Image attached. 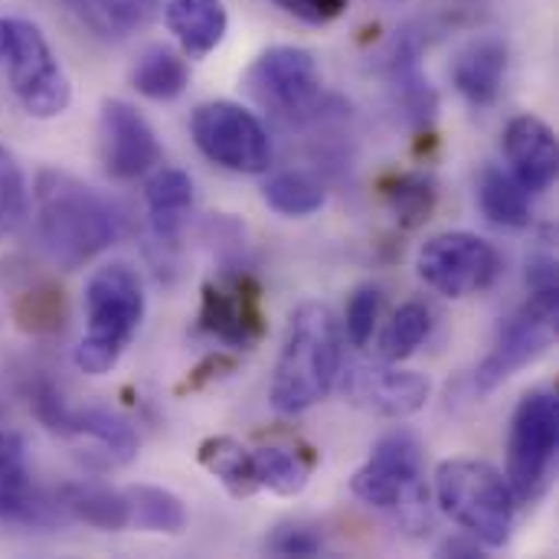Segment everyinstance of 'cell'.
<instances>
[{"label":"cell","instance_id":"cell-31","mask_svg":"<svg viewBox=\"0 0 559 559\" xmlns=\"http://www.w3.org/2000/svg\"><path fill=\"white\" fill-rule=\"evenodd\" d=\"M429 334H432V311L423 301H406V305H400L390 328L383 331L380 357L386 364H403L426 344Z\"/></svg>","mask_w":559,"mask_h":559},{"label":"cell","instance_id":"cell-26","mask_svg":"<svg viewBox=\"0 0 559 559\" xmlns=\"http://www.w3.org/2000/svg\"><path fill=\"white\" fill-rule=\"evenodd\" d=\"M478 206L501 229H527L534 219L527 190L495 164H485L478 174Z\"/></svg>","mask_w":559,"mask_h":559},{"label":"cell","instance_id":"cell-13","mask_svg":"<svg viewBox=\"0 0 559 559\" xmlns=\"http://www.w3.org/2000/svg\"><path fill=\"white\" fill-rule=\"evenodd\" d=\"M98 160L108 177L134 180L160 164V144L147 118L121 102L105 98L98 111Z\"/></svg>","mask_w":559,"mask_h":559},{"label":"cell","instance_id":"cell-33","mask_svg":"<svg viewBox=\"0 0 559 559\" xmlns=\"http://www.w3.org/2000/svg\"><path fill=\"white\" fill-rule=\"evenodd\" d=\"M26 216V180L7 147H0V236L13 233Z\"/></svg>","mask_w":559,"mask_h":559},{"label":"cell","instance_id":"cell-3","mask_svg":"<svg viewBox=\"0 0 559 559\" xmlns=\"http://www.w3.org/2000/svg\"><path fill=\"white\" fill-rule=\"evenodd\" d=\"M85 334L75 347V367L105 377L118 367L144 321V285L128 262H108L85 282Z\"/></svg>","mask_w":559,"mask_h":559},{"label":"cell","instance_id":"cell-18","mask_svg":"<svg viewBox=\"0 0 559 559\" xmlns=\"http://www.w3.org/2000/svg\"><path fill=\"white\" fill-rule=\"evenodd\" d=\"M164 20L190 59L210 56L229 29L223 0H164Z\"/></svg>","mask_w":559,"mask_h":559},{"label":"cell","instance_id":"cell-4","mask_svg":"<svg viewBox=\"0 0 559 559\" xmlns=\"http://www.w3.org/2000/svg\"><path fill=\"white\" fill-rule=\"evenodd\" d=\"M436 501L481 547H508L518 501L508 478L495 465L478 459L442 462L436 468Z\"/></svg>","mask_w":559,"mask_h":559},{"label":"cell","instance_id":"cell-20","mask_svg":"<svg viewBox=\"0 0 559 559\" xmlns=\"http://www.w3.org/2000/svg\"><path fill=\"white\" fill-rule=\"evenodd\" d=\"M62 3L98 39H115V43L147 29L164 10V0H62Z\"/></svg>","mask_w":559,"mask_h":559},{"label":"cell","instance_id":"cell-15","mask_svg":"<svg viewBox=\"0 0 559 559\" xmlns=\"http://www.w3.org/2000/svg\"><path fill=\"white\" fill-rule=\"evenodd\" d=\"M504 157L514 180L527 193H544L554 187L559 170V151L554 128L537 115H518L504 128Z\"/></svg>","mask_w":559,"mask_h":559},{"label":"cell","instance_id":"cell-8","mask_svg":"<svg viewBox=\"0 0 559 559\" xmlns=\"http://www.w3.org/2000/svg\"><path fill=\"white\" fill-rule=\"evenodd\" d=\"M559 452V400L550 390L527 393L511 419L508 485L518 504H534L547 491Z\"/></svg>","mask_w":559,"mask_h":559},{"label":"cell","instance_id":"cell-37","mask_svg":"<svg viewBox=\"0 0 559 559\" xmlns=\"http://www.w3.org/2000/svg\"><path fill=\"white\" fill-rule=\"evenodd\" d=\"M439 554L442 557H481V544L472 537V540H462V537H452V540H445L442 547H439Z\"/></svg>","mask_w":559,"mask_h":559},{"label":"cell","instance_id":"cell-30","mask_svg":"<svg viewBox=\"0 0 559 559\" xmlns=\"http://www.w3.org/2000/svg\"><path fill=\"white\" fill-rule=\"evenodd\" d=\"M262 200L282 213V216H292V219H301V216H311L324 206V187L311 177V174H301V170H285V174H275L269 177V183L262 187Z\"/></svg>","mask_w":559,"mask_h":559},{"label":"cell","instance_id":"cell-2","mask_svg":"<svg viewBox=\"0 0 559 559\" xmlns=\"http://www.w3.org/2000/svg\"><path fill=\"white\" fill-rule=\"evenodd\" d=\"M344 367V331L334 311L321 301H305L292 311L272 377V406L298 416L318 406L337 383Z\"/></svg>","mask_w":559,"mask_h":559},{"label":"cell","instance_id":"cell-5","mask_svg":"<svg viewBox=\"0 0 559 559\" xmlns=\"http://www.w3.org/2000/svg\"><path fill=\"white\" fill-rule=\"evenodd\" d=\"M350 491L377 511L400 514L413 534L432 524L429 491L423 481V445L406 429H396L373 445L370 459L350 478Z\"/></svg>","mask_w":559,"mask_h":559},{"label":"cell","instance_id":"cell-10","mask_svg":"<svg viewBox=\"0 0 559 559\" xmlns=\"http://www.w3.org/2000/svg\"><path fill=\"white\" fill-rule=\"evenodd\" d=\"M197 147L233 174H265L272 164V138L265 124L236 102H206L190 118Z\"/></svg>","mask_w":559,"mask_h":559},{"label":"cell","instance_id":"cell-35","mask_svg":"<svg viewBox=\"0 0 559 559\" xmlns=\"http://www.w3.org/2000/svg\"><path fill=\"white\" fill-rule=\"evenodd\" d=\"M233 370H236V360H233V357H226V354H210L206 360H200V364L187 373V380L177 386V393H180V396L200 393V390H206L213 380H219V377H226V373H233Z\"/></svg>","mask_w":559,"mask_h":559},{"label":"cell","instance_id":"cell-22","mask_svg":"<svg viewBox=\"0 0 559 559\" xmlns=\"http://www.w3.org/2000/svg\"><path fill=\"white\" fill-rule=\"evenodd\" d=\"M62 439H85L105 452L111 465H128L138 455V432L111 409H72Z\"/></svg>","mask_w":559,"mask_h":559},{"label":"cell","instance_id":"cell-36","mask_svg":"<svg viewBox=\"0 0 559 559\" xmlns=\"http://www.w3.org/2000/svg\"><path fill=\"white\" fill-rule=\"evenodd\" d=\"M275 3L282 10H288L292 16H298L305 23H314V26L331 23L347 10V0H275Z\"/></svg>","mask_w":559,"mask_h":559},{"label":"cell","instance_id":"cell-9","mask_svg":"<svg viewBox=\"0 0 559 559\" xmlns=\"http://www.w3.org/2000/svg\"><path fill=\"white\" fill-rule=\"evenodd\" d=\"M557 321H559V292L557 288H534L531 301L511 314L498 334L495 350L478 364L475 370V386L481 393L498 390L501 383H508L514 373H521L524 367L537 364L554 337H557Z\"/></svg>","mask_w":559,"mask_h":559},{"label":"cell","instance_id":"cell-27","mask_svg":"<svg viewBox=\"0 0 559 559\" xmlns=\"http://www.w3.org/2000/svg\"><path fill=\"white\" fill-rule=\"evenodd\" d=\"M197 462L233 495V498H252L259 491L255 472H252V452L229 439V436H213L203 439L197 449Z\"/></svg>","mask_w":559,"mask_h":559},{"label":"cell","instance_id":"cell-28","mask_svg":"<svg viewBox=\"0 0 559 559\" xmlns=\"http://www.w3.org/2000/svg\"><path fill=\"white\" fill-rule=\"evenodd\" d=\"M383 200L390 206V213L396 216V223L403 229H419L432 210H436V200H439V187H436V177L426 174V170H413V174H393L383 180Z\"/></svg>","mask_w":559,"mask_h":559},{"label":"cell","instance_id":"cell-11","mask_svg":"<svg viewBox=\"0 0 559 559\" xmlns=\"http://www.w3.org/2000/svg\"><path fill=\"white\" fill-rule=\"evenodd\" d=\"M416 269L436 295L462 301L495 285L501 275V255L475 233H439L419 249Z\"/></svg>","mask_w":559,"mask_h":559},{"label":"cell","instance_id":"cell-1","mask_svg":"<svg viewBox=\"0 0 559 559\" xmlns=\"http://www.w3.org/2000/svg\"><path fill=\"white\" fill-rule=\"evenodd\" d=\"M33 213L36 236L59 269H82L121 236V216L115 203L56 167L36 174Z\"/></svg>","mask_w":559,"mask_h":559},{"label":"cell","instance_id":"cell-14","mask_svg":"<svg viewBox=\"0 0 559 559\" xmlns=\"http://www.w3.org/2000/svg\"><path fill=\"white\" fill-rule=\"evenodd\" d=\"M344 396L367 413L406 419L429 403L432 383L429 377L400 367H350L344 373Z\"/></svg>","mask_w":559,"mask_h":559},{"label":"cell","instance_id":"cell-6","mask_svg":"<svg viewBox=\"0 0 559 559\" xmlns=\"http://www.w3.org/2000/svg\"><path fill=\"white\" fill-rule=\"evenodd\" d=\"M0 66L26 115L49 121L69 108L72 82L36 23L0 16Z\"/></svg>","mask_w":559,"mask_h":559},{"label":"cell","instance_id":"cell-34","mask_svg":"<svg viewBox=\"0 0 559 559\" xmlns=\"http://www.w3.org/2000/svg\"><path fill=\"white\" fill-rule=\"evenodd\" d=\"M269 554L275 557H318L324 550V540L314 527H301V524H292V527H278L272 537H269Z\"/></svg>","mask_w":559,"mask_h":559},{"label":"cell","instance_id":"cell-17","mask_svg":"<svg viewBox=\"0 0 559 559\" xmlns=\"http://www.w3.org/2000/svg\"><path fill=\"white\" fill-rule=\"evenodd\" d=\"M49 504L39 501L29 465L26 442L16 432H0V518L16 524H49Z\"/></svg>","mask_w":559,"mask_h":559},{"label":"cell","instance_id":"cell-12","mask_svg":"<svg viewBox=\"0 0 559 559\" xmlns=\"http://www.w3.org/2000/svg\"><path fill=\"white\" fill-rule=\"evenodd\" d=\"M200 331L233 350H249L265 337L262 285L249 272H226L203 282L200 292Z\"/></svg>","mask_w":559,"mask_h":559},{"label":"cell","instance_id":"cell-16","mask_svg":"<svg viewBox=\"0 0 559 559\" xmlns=\"http://www.w3.org/2000/svg\"><path fill=\"white\" fill-rule=\"evenodd\" d=\"M508 75V46L498 36L472 39L452 66V82L472 108H488L498 102Z\"/></svg>","mask_w":559,"mask_h":559},{"label":"cell","instance_id":"cell-29","mask_svg":"<svg viewBox=\"0 0 559 559\" xmlns=\"http://www.w3.org/2000/svg\"><path fill=\"white\" fill-rule=\"evenodd\" d=\"M128 498V514L131 524L138 531L147 534H180L187 527V508L183 501L167 491V488H154V485H131L124 491Z\"/></svg>","mask_w":559,"mask_h":559},{"label":"cell","instance_id":"cell-21","mask_svg":"<svg viewBox=\"0 0 559 559\" xmlns=\"http://www.w3.org/2000/svg\"><path fill=\"white\" fill-rule=\"evenodd\" d=\"M144 200H147L154 236L160 242H177L193 210V180L177 167H164L147 180Z\"/></svg>","mask_w":559,"mask_h":559},{"label":"cell","instance_id":"cell-32","mask_svg":"<svg viewBox=\"0 0 559 559\" xmlns=\"http://www.w3.org/2000/svg\"><path fill=\"white\" fill-rule=\"evenodd\" d=\"M380 311H383V292L377 285H360L350 301H347V314H344V334L354 347H367L377 334L380 324Z\"/></svg>","mask_w":559,"mask_h":559},{"label":"cell","instance_id":"cell-7","mask_svg":"<svg viewBox=\"0 0 559 559\" xmlns=\"http://www.w3.org/2000/svg\"><path fill=\"white\" fill-rule=\"evenodd\" d=\"M249 98L288 128H301L324 111V75L314 52L301 46L265 49L242 79Z\"/></svg>","mask_w":559,"mask_h":559},{"label":"cell","instance_id":"cell-24","mask_svg":"<svg viewBox=\"0 0 559 559\" xmlns=\"http://www.w3.org/2000/svg\"><path fill=\"white\" fill-rule=\"evenodd\" d=\"M59 508L69 511L75 521L95 527V531H124V527H131L124 491H111L105 485H85V481L66 485L59 491Z\"/></svg>","mask_w":559,"mask_h":559},{"label":"cell","instance_id":"cell-19","mask_svg":"<svg viewBox=\"0 0 559 559\" xmlns=\"http://www.w3.org/2000/svg\"><path fill=\"white\" fill-rule=\"evenodd\" d=\"M390 82L396 88V98L406 111V118L416 128H429L436 111H439V95L429 85V79L419 69V39L416 36H400L390 52Z\"/></svg>","mask_w":559,"mask_h":559},{"label":"cell","instance_id":"cell-23","mask_svg":"<svg viewBox=\"0 0 559 559\" xmlns=\"http://www.w3.org/2000/svg\"><path fill=\"white\" fill-rule=\"evenodd\" d=\"M252 472L259 491H272L278 498H295L308 488V478L314 472L311 449H282L265 445L252 452Z\"/></svg>","mask_w":559,"mask_h":559},{"label":"cell","instance_id":"cell-25","mask_svg":"<svg viewBox=\"0 0 559 559\" xmlns=\"http://www.w3.org/2000/svg\"><path fill=\"white\" fill-rule=\"evenodd\" d=\"M131 85L151 102H174L190 85V66L170 46H151L131 69Z\"/></svg>","mask_w":559,"mask_h":559}]
</instances>
